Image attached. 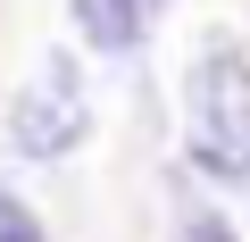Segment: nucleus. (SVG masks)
Segmentation results:
<instances>
[{"label":"nucleus","mask_w":250,"mask_h":242,"mask_svg":"<svg viewBox=\"0 0 250 242\" xmlns=\"http://www.w3.org/2000/svg\"><path fill=\"white\" fill-rule=\"evenodd\" d=\"M192 159L225 184L250 176V67H242V50H208L192 67Z\"/></svg>","instance_id":"1"},{"label":"nucleus","mask_w":250,"mask_h":242,"mask_svg":"<svg viewBox=\"0 0 250 242\" xmlns=\"http://www.w3.org/2000/svg\"><path fill=\"white\" fill-rule=\"evenodd\" d=\"M83 134H92V92H83L75 59H42V67H34V84L17 92L9 142H17L25 159H67Z\"/></svg>","instance_id":"2"},{"label":"nucleus","mask_w":250,"mask_h":242,"mask_svg":"<svg viewBox=\"0 0 250 242\" xmlns=\"http://www.w3.org/2000/svg\"><path fill=\"white\" fill-rule=\"evenodd\" d=\"M159 17H167V0H75V25L92 50H134Z\"/></svg>","instance_id":"3"},{"label":"nucleus","mask_w":250,"mask_h":242,"mask_svg":"<svg viewBox=\"0 0 250 242\" xmlns=\"http://www.w3.org/2000/svg\"><path fill=\"white\" fill-rule=\"evenodd\" d=\"M0 242H42V225H34V209L17 192H0Z\"/></svg>","instance_id":"4"},{"label":"nucleus","mask_w":250,"mask_h":242,"mask_svg":"<svg viewBox=\"0 0 250 242\" xmlns=\"http://www.w3.org/2000/svg\"><path fill=\"white\" fill-rule=\"evenodd\" d=\"M184 242H233V225H225V217H192V225H184Z\"/></svg>","instance_id":"5"}]
</instances>
